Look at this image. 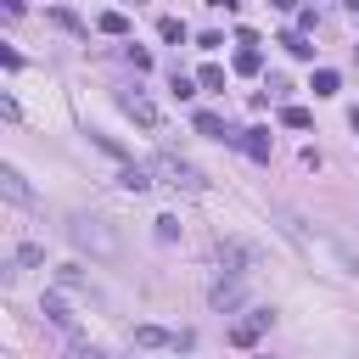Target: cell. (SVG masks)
Segmentation results:
<instances>
[{"label": "cell", "mask_w": 359, "mask_h": 359, "mask_svg": "<svg viewBox=\"0 0 359 359\" xmlns=\"http://www.w3.org/2000/svg\"><path fill=\"white\" fill-rule=\"evenodd\" d=\"M68 236H73L79 247H90L96 258H113V253H118V236L107 231L101 219H90V213H73V219H68Z\"/></svg>", "instance_id": "1"}, {"label": "cell", "mask_w": 359, "mask_h": 359, "mask_svg": "<svg viewBox=\"0 0 359 359\" xmlns=\"http://www.w3.org/2000/svg\"><path fill=\"white\" fill-rule=\"evenodd\" d=\"M152 168L163 174V186H174V191H202V186H208V180H202V168H191L186 157H174V152H163Z\"/></svg>", "instance_id": "2"}, {"label": "cell", "mask_w": 359, "mask_h": 359, "mask_svg": "<svg viewBox=\"0 0 359 359\" xmlns=\"http://www.w3.org/2000/svg\"><path fill=\"white\" fill-rule=\"evenodd\" d=\"M253 264H258V247H247V242H224L219 247V275L224 281H247Z\"/></svg>", "instance_id": "3"}, {"label": "cell", "mask_w": 359, "mask_h": 359, "mask_svg": "<svg viewBox=\"0 0 359 359\" xmlns=\"http://www.w3.org/2000/svg\"><path fill=\"white\" fill-rule=\"evenodd\" d=\"M269 326H275V309H247L242 320L231 326V342H236V348H253V342H258Z\"/></svg>", "instance_id": "4"}, {"label": "cell", "mask_w": 359, "mask_h": 359, "mask_svg": "<svg viewBox=\"0 0 359 359\" xmlns=\"http://www.w3.org/2000/svg\"><path fill=\"white\" fill-rule=\"evenodd\" d=\"M118 107H124L135 124H141V129H163V113H157V101L146 96V90H124V96H118Z\"/></svg>", "instance_id": "5"}, {"label": "cell", "mask_w": 359, "mask_h": 359, "mask_svg": "<svg viewBox=\"0 0 359 359\" xmlns=\"http://www.w3.org/2000/svg\"><path fill=\"white\" fill-rule=\"evenodd\" d=\"M135 348H191V331H163V326H135Z\"/></svg>", "instance_id": "6"}, {"label": "cell", "mask_w": 359, "mask_h": 359, "mask_svg": "<svg viewBox=\"0 0 359 359\" xmlns=\"http://www.w3.org/2000/svg\"><path fill=\"white\" fill-rule=\"evenodd\" d=\"M236 146H242L253 163H269V129H242V135H236Z\"/></svg>", "instance_id": "7"}, {"label": "cell", "mask_w": 359, "mask_h": 359, "mask_svg": "<svg viewBox=\"0 0 359 359\" xmlns=\"http://www.w3.org/2000/svg\"><path fill=\"white\" fill-rule=\"evenodd\" d=\"M45 320H51V326H57V331H68V337H73V331H79V320H73V309H68V303H62V298H57V292H51V298H45Z\"/></svg>", "instance_id": "8"}, {"label": "cell", "mask_w": 359, "mask_h": 359, "mask_svg": "<svg viewBox=\"0 0 359 359\" xmlns=\"http://www.w3.org/2000/svg\"><path fill=\"white\" fill-rule=\"evenodd\" d=\"M197 135H208V141H231V146H236V129L224 124L219 113H197Z\"/></svg>", "instance_id": "9"}, {"label": "cell", "mask_w": 359, "mask_h": 359, "mask_svg": "<svg viewBox=\"0 0 359 359\" xmlns=\"http://www.w3.org/2000/svg\"><path fill=\"white\" fill-rule=\"evenodd\" d=\"M236 303H242V281H224V275H219V281H213V309L231 314Z\"/></svg>", "instance_id": "10"}, {"label": "cell", "mask_w": 359, "mask_h": 359, "mask_svg": "<svg viewBox=\"0 0 359 359\" xmlns=\"http://www.w3.org/2000/svg\"><path fill=\"white\" fill-rule=\"evenodd\" d=\"M264 57H258V39H242V51H236V73H258Z\"/></svg>", "instance_id": "11"}, {"label": "cell", "mask_w": 359, "mask_h": 359, "mask_svg": "<svg viewBox=\"0 0 359 359\" xmlns=\"http://www.w3.org/2000/svg\"><path fill=\"white\" fill-rule=\"evenodd\" d=\"M0 191H6L12 202H28V186H23V174H17V168H0Z\"/></svg>", "instance_id": "12"}, {"label": "cell", "mask_w": 359, "mask_h": 359, "mask_svg": "<svg viewBox=\"0 0 359 359\" xmlns=\"http://www.w3.org/2000/svg\"><path fill=\"white\" fill-rule=\"evenodd\" d=\"M118 186H124V191H146V186H152V174H146V168H135V163H129V168L118 174Z\"/></svg>", "instance_id": "13"}, {"label": "cell", "mask_w": 359, "mask_h": 359, "mask_svg": "<svg viewBox=\"0 0 359 359\" xmlns=\"http://www.w3.org/2000/svg\"><path fill=\"white\" fill-rule=\"evenodd\" d=\"M157 34H163L168 45H186V23H180V17H163V23H157Z\"/></svg>", "instance_id": "14"}, {"label": "cell", "mask_w": 359, "mask_h": 359, "mask_svg": "<svg viewBox=\"0 0 359 359\" xmlns=\"http://www.w3.org/2000/svg\"><path fill=\"white\" fill-rule=\"evenodd\" d=\"M337 84H342V79H337L331 68H320V73H314V96H337Z\"/></svg>", "instance_id": "15"}, {"label": "cell", "mask_w": 359, "mask_h": 359, "mask_svg": "<svg viewBox=\"0 0 359 359\" xmlns=\"http://www.w3.org/2000/svg\"><path fill=\"white\" fill-rule=\"evenodd\" d=\"M101 34H129V17L124 12H101Z\"/></svg>", "instance_id": "16"}, {"label": "cell", "mask_w": 359, "mask_h": 359, "mask_svg": "<svg viewBox=\"0 0 359 359\" xmlns=\"http://www.w3.org/2000/svg\"><path fill=\"white\" fill-rule=\"evenodd\" d=\"M168 90H174L180 101H191V96H197V79H186V73H174V84H168Z\"/></svg>", "instance_id": "17"}, {"label": "cell", "mask_w": 359, "mask_h": 359, "mask_svg": "<svg viewBox=\"0 0 359 359\" xmlns=\"http://www.w3.org/2000/svg\"><path fill=\"white\" fill-rule=\"evenodd\" d=\"M197 84H202V90H224V68H202Z\"/></svg>", "instance_id": "18"}, {"label": "cell", "mask_w": 359, "mask_h": 359, "mask_svg": "<svg viewBox=\"0 0 359 359\" xmlns=\"http://www.w3.org/2000/svg\"><path fill=\"white\" fill-rule=\"evenodd\" d=\"M281 124H287V129H309V113H303V107H281Z\"/></svg>", "instance_id": "19"}, {"label": "cell", "mask_w": 359, "mask_h": 359, "mask_svg": "<svg viewBox=\"0 0 359 359\" xmlns=\"http://www.w3.org/2000/svg\"><path fill=\"white\" fill-rule=\"evenodd\" d=\"M90 141H96V146H101V152H107V157H124V146H118V141H113V135H96V129H90Z\"/></svg>", "instance_id": "20"}, {"label": "cell", "mask_w": 359, "mask_h": 359, "mask_svg": "<svg viewBox=\"0 0 359 359\" xmlns=\"http://www.w3.org/2000/svg\"><path fill=\"white\" fill-rule=\"evenodd\" d=\"M180 236V219H157V242H174Z\"/></svg>", "instance_id": "21"}, {"label": "cell", "mask_w": 359, "mask_h": 359, "mask_svg": "<svg viewBox=\"0 0 359 359\" xmlns=\"http://www.w3.org/2000/svg\"><path fill=\"white\" fill-rule=\"evenodd\" d=\"M51 17H57V23H62V28H73V34H79V28H84V23H79V17H73V12H68V6H57V12H51Z\"/></svg>", "instance_id": "22"}, {"label": "cell", "mask_w": 359, "mask_h": 359, "mask_svg": "<svg viewBox=\"0 0 359 359\" xmlns=\"http://www.w3.org/2000/svg\"><path fill=\"white\" fill-rule=\"evenodd\" d=\"M208 6H219V12H236V6H242V0H208Z\"/></svg>", "instance_id": "23"}, {"label": "cell", "mask_w": 359, "mask_h": 359, "mask_svg": "<svg viewBox=\"0 0 359 359\" xmlns=\"http://www.w3.org/2000/svg\"><path fill=\"white\" fill-rule=\"evenodd\" d=\"M269 6H275V12H292V6H298V0H269Z\"/></svg>", "instance_id": "24"}, {"label": "cell", "mask_w": 359, "mask_h": 359, "mask_svg": "<svg viewBox=\"0 0 359 359\" xmlns=\"http://www.w3.org/2000/svg\"><path fill=\"white\" fill-rule=\"evenodd\" d=\"M348 124H353V129H359V107H353V118H348Z\"/></svg>", "instance_id": "25"}]
</instances>
